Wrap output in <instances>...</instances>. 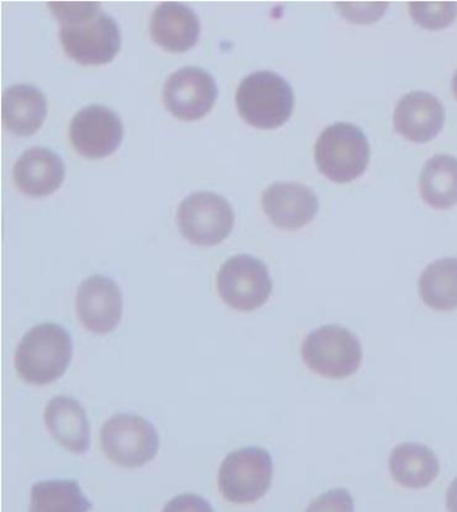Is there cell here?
Wrapping results in <instances>:
<instances>
[{
	"mask_svg": "<svg viewBox=\"0 0 457 512\" xmlns=\"http://www.w3.org/2000/svg\"><path fill=\"white\" fill-rule=\"evenodd\" d=\"M51 13L61 23L62 49L84 66L112 62L121 49V31L97 2H49Z\"/></svg>",
	"mask_w": 457,
	"mask_h": 512,
	"instance_id": "1",
	"label": "cell"
},
{
	"mask_svg": "<svg viewBox=\"0 0 457 512\" xmlns=\"http://www.w3.org/2000/svg\"><path fill=\"white\" fill-rule=\"evenodd\" d=\"M73 357V341L68 330L55 324H42L29 330L19 342L15 368L33 385H47L68 370Z\"/></svg>",
	"mask_w": 457,
	"mask_h": 512,
	"instance_id": "2",
	"label": "cell"
},
{
	"mask_svg": "<svg viewBox=\"0 0 457 512\" xmlns=\"http://www.w3.org/2000/svg\"><path fill=\"white\" fill-rule=\"evenodd\" d=\"M236 106L247 124L262 131H273L293 114V88L277 73L267 70L252 73L240 82Z\"/></svg>",
	"mask_w": 457,
	"mask_h": 512,
	"instance_id": "3",
	"label": "cell"
},
{
	"mask_svg": "<svg viewBox=\"0 0 457 512\" xmlns=\"http://www.w3.org/2000/svg\"><path fill=\"white\" fill-rule=\"evenodd\" d=\"M314 156L323 176L333 183L345 184L364 175L370 161V145L358 126L337 122L319 135Z\"/></svg>",
	"mask_w": 457,
	"mask_h": 512,
	"instance_id": "4",
	"label": "cell"
},
{
	"mask_svg": "<svg viewBox=\"0 0 457 512\" xmlns=\"http://www.w3.org/2000/svg\"><path fill=\"white\" fill-rule=\"evenodd\" d=\"M302 358L319 376L341 380L360 368L362 348L360 340L350 330L326 325L311 332L303 341Z\"/></svg>",
	"mask_w": 457,
	"mask_h": 512,
	"instance_id": "5",
	"label": "cell"
},
{
	"mask_svg": "<svg viewBox=\"0 0 457 512\" xmlns=\"http://www.w3.org/2000/svg\"><path fill=\"white\" fill-rule=\"evenodd\" d=\"M273 459L263 448L247 447L231 452L219 471V490L224 499L236 504L254 503L269 491Z\"/></svg>",
	"mask_w": 457,
	"mask_h": 512,
	"instance_id": "6",
	"label": "cell"
},
{
	"mask_svg": "<svg viewBox=\"0 0 457 512\" xmlns=\"http://www.w3.org/2000/svg\"><path fill=\"white\" fill-rule=\"evenodd\" d=\"M159 445L156 428L141 416L120 413L106 421L102 427V451L106 458L118 466H144L155 458Z\"/></svg>",
	"mask_w": 457,
	"mask_h": 512,
	"instance_id": "7",
	"label": "cell"
},
{
	"mask_svg": "<svg viewBox=\"0 0 457 512\" xmlns=\"http://www.w3.org/2000/svg\"><path fill=\"white\" fill-rule=\"evenodd\" d=\"M230 203L212 192H196L184 199L177 210V226L192 244L212 247L222 243L234 228Z\"/></svg>",
	"mask_w": 457,
	"mask_h": 512,
	"instance_id": "8",
	"label": "cell"
},
{
	"mask_svg": "<svg viewBox=\"0 0 457 512\" xmlns=\"http://www.w3.org/2000/svg\"><path fill=\"white\" fill-rule=\"evenodd\" d=\"M218 290L232 309L254 311L269 301L273 281L265 263L242 254L224 263L218 275Z\"/></svg>",
	"mask_w": 457,
	"mask_h": 512,
	"instance_id": "9",
	"label": "cell"
},
{
	"mask_svg": "<svg viewBox=\"0 0 457 512\" xmlns=\"http://www.w3.org/2000/svg\"><path fill=\"white\" fill-rule=\"evenodd\" d=\"M163 98L165 108L173 116L183 121H196L214 108L218 85L206 70L188 66L168 78Z\"/></svg>",
	"mask_w": 457,
	"mask_h": 512,
	"instance_id": "10",
	"label": "cell"
},
{
	"mask_svg": "<svg viewBox=\"0 0 457 512\" xmlns=\"http://www.w3.org/2000/svg\"><path fill=\"white\" fill-rule=\"evenodd\" d=\"M122 139L121 118L105 106L90 105L80 110L70 125V141L86 159L98 160L113 155Z\"/></svg>",
	"mask_w": 457,
	"mask_h": 512,
	"instance_id": "11",
	"label": "cell"
},
{
	"mask_svg": "<svg viewBox=\"0 0 457 512\" xmlns=\"http://www.w3.org/2000/svg\"><path fill=\"white\" fill-rule=\"evenodd\" d=\"M77 313L84 328L106 334L116 329L122 317V294L116 282L93 275L77 291Z\"/></svg>",
	"mask_w": 457,
	"mask_h": 512,
	"instance_id": "12",
	"label": "cell"
},
{
	"mask_svg": "<svg viewBox=\"0 0 457 512\" xmlns=\"http://www.w3.org/2000/svg\"><path fill=\"white\" fill-rule=\"evenodd\" d=\"M263 211L275 227L295 231L317 215L319 203L313 189L299 183H275L262 198Z\"/></svg>",
	"mask_w": 457,
	"mask_h": 512,
	"instance_id": "13",
	"label": "cell"
},
{
	"mask_svg": "<svg viewBox=\"0 0 457 512\" xmlns=\"http://www.w3.org/2000/svg\"><path fill=\"white\" fill-rule=\"evenodd\" d=\"M444 108L439 98L427 92H412L399 101L395 109L396 132L416 144L429 143L444 125Z\"/></svg>",
	"mask_w": 457,
	"mask_h": 512,
	"instance_id": "14",
	"label": "cell"
},
{
	"mask_svg": "<svg viewBox=\"0 0 457 512\" xmlns=\"http://www.w3.org/2000/svg\"><path fill=\"white\" fill-rule=\"evenodd\" d=\"M200 19L192 9L179 2L157 6L151 19V37L157 45L172 53H184L199 41Z\"/></svg>",
	"mask_w": 457,
	"mask_h": 512,
	"instance_id": "15",
	"label": "cell"
},
{
	"mask_svg": "<svg viewBox=\"0 0 457 512\" xmlns=\"http://www.w3.org/2000/svg\"><path fill=\"white\" fill-rule=\"evenodd\" d=\"M14 180L23 194L43 198L61 187L65 180V164L61 156L50 149H29L15 164Z\"/></svg>",
	"mask_w": 457,
	"mask_h": 512,
	"instance_id": "16",
	"label": "cell"
},
{
	"mask_svg": "<svg viewBox=\"0 0 457 512\" xmlns=\"http://www.w3.org/2000/svg\"><path fill=\"white\" fill-rule=\"evenodd\" d=\"M45 423L51 436L73 454H85L90 448V424L85 409L72 397L58 396L50 400Z\"/></svg>",
	"mask_w": 457,
	"mask_h": 512,
	"instance_id": "17",
	"label": "cell"
},
{
	"mask_svg": "<svg viewBox=\"0 0 457 512\" xmlns=\"http://www.w3.org/2000/svg\"><path fill=\"white\" fill-rule=\"evenodd\" d=\"M3 122L18 136H31L46 120L47 102L41 90L30 85H15L3 94Z\"/></svg>",
	"mask_w": 457,
	"mask_h": 512,
	"instance_id": "18",
	"label": "cell"
},
{
	"mask_svg": "<svg viewBox=\"0 0 457 512\" xmlns=\"http://www.w3.org/2000/svg\"><path fill=\"white\" fill-rule=\"evenodd\" d=\"M389 468L396 482L408 488L427 487L440 472L435 452L417 443L397 445L390 455Z\"/></svg>",
	"mask_w": 457,
	"mask_h": 512,
	"instance_id": "19",
	"label": "cell"
},
{
	"mask_svg": "<svg viewBox=\"0 0 457 512\" xmlns=\"http://www.w3.org/2000/svg\"><path fill=\"white\" fill-rule=\"evenodd\" d=\"M420 195L435 210H449L457 204V159L437 155L425 164L420 176Z\"/></svg>",
	"mask_w": 457,
	"mask_h": 512,
	"instance_id": "20",
	"label": "cell"
},
{
	"mask_svg": "<svg viewBox=\"0 0 457 512\" xmlns=\"http://www.w3.org/2000/svg\"><path fill=\"white\" fill-rule=\"evenodd\" d=\"M419 293L425 305L437 311L457 309V258L439 259L421 274Z\"/></svg>",
	"mask_w": 457,
	"mask_h": 512,
	"instance_id": "21",
	"label": "cell"
},
{
	"mask_svg": "<svg viewBox=\"0 0 457 512\" xmlns=\"http://www.w3.org/2000/svg\"><path fill=\"white\" fill-rule=\"evenodd\" d=\"M92 508L76 480H46L31 488L29 512H89Z\"/></svg>",
	"mask_w": 457,
	"mask_h": 512,
	"instance_id": "22",
	"label": "cell"
},
{
	"mask_svg": "<svg viewBox=\"0 0 457 512\" xmlns=\"http://www.w3.org/2000/svg\"><path fill=\"white\" fill-rule=\"evenodd\" d=\"M408 7L413 21L427 30L445 29L457 17L455 2H409Z\"/></svg>",
	"mask_w": 457,
	"mask_h": 512,
	"instance_id": "23",
	"label": "cell"
},
{
	"mask_svg": "<svg viewBox=\"0 0 457 512\" xmlns=\"http://www.w3.org/2000/svg\"><path fill=\"white\" fill-rule=\"evenodd\" d=\"M306 512H354V499L345 488H334L315 499Z\"/></svg>",
	"mask_w": 457,
	"mask_h": 512,
	"instance_id": "24",
	"label": "cell"
},
{
	"mask_svg": "<svg viewBox=\"0 0 457 512\" xmlns=\"http://www.w3.org/2000/svg\"><path fill=\"white\" fill-rule=\"evenodd\" d=\"M163 512H215L210 502L199 495L183 494L167 503Z\"/></svg>",
	"mask_w": 457,
	"mask_h": 512,
	"instance_id": "25",
	"label": "cell"
},
{
	"mask_svg": "<svg viewBox=\"0 0 457 512\" xmlns=\"http://www.w3.org/2000/svg\"><path fill=\"white\" fill-rule=\"evenodd\" d=\"M447 507L449 512H457V478L448 488Z\"/></svg>",
	"mask_w": 457,
	"mask_h": 512,
	"instance_id": "26",
	"label": "cell"
},
{
	"mask_svg": "<svg viewBox=\"0 0 457 512\" xmlns=\"http://www.w3.org/2000/svg\"><path fill=\"white\" fill-rule=\"evenodd\" d=\"M452 90L453 94H455V97L457 98V72L455 73V76L452 78Z\"/></svg>",
	"mask_w": 457,
	"mask_h": 512,
	"instance_id": "27",
	"label": "cell"
}]
</instances>
